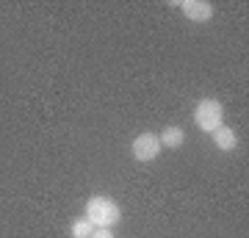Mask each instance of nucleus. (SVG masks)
<instances>
[{
    "mask_svg": "<svg viewBox=\"0 0 249 238\" xmlns=\"http://www.w3.org/2000/svg\"><path fill=\"white\" fill-rule=\"evenodd\" d=\"M91 233H94V224L86 216L78 221H72V238H91Z\"/></svg>",
    "mask_w": 249,
    "mask_h": 238,
    "instance_id": "obj_7",
    "label": "nucleus"
},
{
    "mask_svg": "<svg viewBox=\"0 0 249 238\" xmlns=\"http://www.w3.org/2000/svg\"><path fill=\"white\" fill-rule=\"evenodd\" d=\"M180 11L191 22H211V17H213V6L208 0H183L180 3Z\"/></svg>",
    "mask_w": 249,
    "mask_h": 238,
    "instance_id": "obj_4",
    "label": "nucleus"
},
{
    "mask_svg": "<svg viewBox=\"0 0 249 238\" xmlns=\"http://www.w3.org/2000/svg\"><path fill=\"white\" fill-rule=\"evenodd\" d=\"M133 158L147 164V161H155L160 155V139L155 133H142V136H136L133 139Z\"/></svg>",
    "mask_w": 249,
    "mask_h": 238,
    "instance_id": "obj_3",
    "label": "nucleus"
},
{
    "mask_svg": "<svg viewBox=\"0 0 249 238\" xmlns=\"http://www.w3.org/2000/svg\"><path fill=\"white\" fill-rule=\"evenodd\" d=\"M158 139H160V147L178 150V147H183V141H186V130L178 128V125H169V128H163V133H160Z\"/></svg>",
    "mask_w": 249,
    "mask_h": 238,
    "instance_id": "obj_6",
    "label": "nucleus"
},
{
    "mask_svg": "<svg viewBox=\"0 0 249 238\" xmlns=\"http://www.w3.org/2000/svg\"><path fill=\"white\" fill-rule=\"evenodd\" d=\"M86 219L94 227H114L122 219V208L111 197H91L89 202H86Z\"/></svg>",
    "mask_w": 249,
    "mask_h": 238,
    "instance_id": "obj_1",
    "label": "nucleus"
},
{
    "mask_svg": "<svg viewBox=\"0 0 249 238\" xmlns=\"http://www.w3.org/2000/svg\"><path fill=\"white\" fill-rule=\"evenodd\" d=\"M213 144L219 147L222 152H230V150H235V144H238V136H235V130L232 128H227V125H222V128H216L213 133Z\"/></svg>",
    "mask_w": 249,
    "mask_h": 238,
    "instance_id": "obj_5",
    "label": "nucleus"
},
{
    "mask_svg": "<svg viewBox=\"0 0 249 238\" xmlns=\"http://www.w3.org/2000/svg\"><path fill=\"white\" fill-rule=\"evenodd\" d=\"M91 238H114V233H111V227H94Z\"/></svg>",
    "mask_w": 249,
    "mask_h": 238,
    "instance_id": "obj_8",
    "label": "nucleus"
},
{
    "mask_svg": "<svg viewBox=\"0 0 249 238\" xmlns=\"http://www.w3.org/2000/svg\"><path fill=\"white\" fill-rule=\"evenodd\" d=\"M194 122H196V128H199L202 133H213L216 128H222L224 125V106L219 103V100H213V97L199 100L196 108H194Z\"/></svg>",
    "mask_w": 249,
    "mask_h": 238,
    "instance_id": "obj_2",
    "label": "nucleus"
}]
</instances>
